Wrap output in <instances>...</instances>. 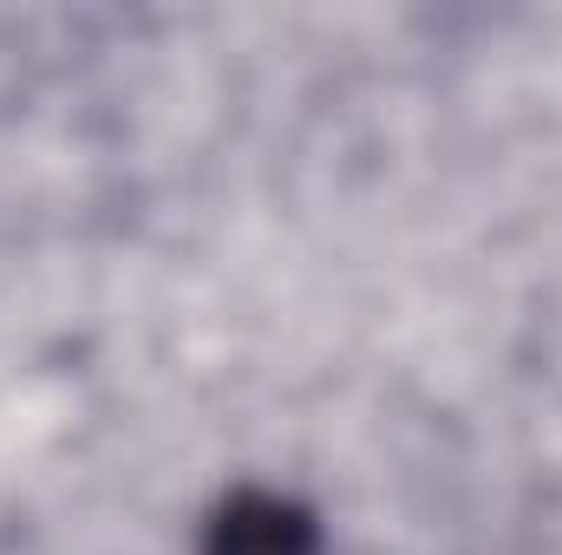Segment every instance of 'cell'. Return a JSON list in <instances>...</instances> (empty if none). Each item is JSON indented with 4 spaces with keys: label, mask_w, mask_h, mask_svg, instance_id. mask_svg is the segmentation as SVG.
Segmentation results:
<instances>
[{
    "label": "cell",
    "mask_w": 562,
    "mask_h": 555,
    "mask_svg": "<svg viewBox=\"0 0 562 555\" xmlns=\"http://www.w3.org/2000/svg\"><path fill=\"white\" fill-rule=\"evenodd\" d=\"M321 550H327L321 517L301 497H281V490H262V484L229 490L210 510L203 543H196V555H321Z\"/></svg>",
    "instance_id": "6da1fadb"
}]
</instances>
